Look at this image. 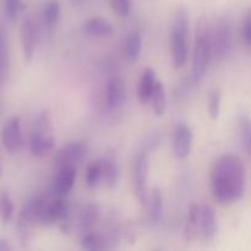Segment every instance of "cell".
<instances>
[{
    "mask_svg": "<svg viewBox=\"0 0 251 251\" xmlns=\"http://www.w3.org/2000/svg\"><path fill=\"white\" fill-rule=\"evenodd\" d=\"M189 36H190L189 11L185 6H180L176 10L171 31L172 61L176 69L184 68L188 61L189 48H190Z\"/></svg>",
    "mask_w": 251,
    "mask_h": 251,
    "instance_id": "2",
    "label": "cell"
},
{
    "mask_svg": "<svg viewBox=\"0 0 251 251\" xmlns=\"http://www.w3.org/2000/svg\"><path fill=\"white\" fill-rule=\"evenodd\" d=\"M102 180V164L100 159L91 162L86 169L85 181L88 188H95L100 181Z\"/></svg>",
    "mask_w": 251,
    "mask_h": 251,
    "instance_id": "29",
    "label": "cell"
},
{
    "mask_svg": "<svg viewBox=\"0 0 251 251\" xmlns=\"http://www.w3.org/2000/svg\"><path fill=\"white\" fill-rule=\"evenodd\" d=\"M54 126L49 110L43 109L38 113L34 120L31 132L29 149L33 156L44 157L50 153L54 149Z\"/></svg>",
    "mask_w": 251,
    "mask_h": 251,
    "instance_id": "4",
    "label": "cell"
},
{
    "mask_svg": "<svg viewBox=\"0 0 251 251\" xmlns=\"http://www.w3.org/2000/svg\"><path fill=\"white\" fill-rule=\"evenodd\" d=\"M15 215V205L9 193L0 190V220L4 225H9Z\"/></svg>",
    "mask_w": 251,
    "mask_h": 251,
    "instance_id": "27",
    "label": "cell"
},
{
    "mask_svg": "<svg viewBox=\"0 0 251 251\" xmlns=\"http://www.w3.org/2000/svg\"><path fill=\"white\" fill-rule=\"evenodd\" d=\"M243 38H244L245 43L251 47V10L248 12L244 20V25H243Z\"/></svg>",
    "mask_w": 251,
    "mask_h": 251,
    "instance_id": "33",
    "label": "cell"
},
{
    "mask_svg": "<svg viewBox=\"0 0 251 251\" xmlns=\"http://www.w3.org/2000/svg\"><path fill=\"white\" fill-rule=\"evenodd\" d=\"M61 7L59 0H48L43 6V22L47 27H53L60 19Z\"/></svg>",
    "mask_w": 251,
    "mask_h": 251,
    "instance_id": "25",
    "label": "cell"
},
{
    "mask_svg": "<svg viewBox=\"0 0 251 251\" xmlns=\"http://www.w3.org/2000/svg\"><path fill=\"white\" fill-rule=\"evenodd\" d=\"M34 225H37L36 218H34L33 213H32L29 205L26 202L24 207H22L21 212H20L16 223V235L19 238L20 243L24 247L31 242L32 235H33Z\"/></svg>",
    "mask_w": 251,
    "mask_h": 251,
    "instance_id": "13",
    "label": "cell"
},
{
    "mask_svg": "<svg viewBox=\"0 0 251 251\" xmlns=\"http://www.w3.org/2000/svg\"><path fill=\"white\" fill-rule=\"evenodd\" d=\"M158 144V139L152 136L147 140V144L137 153L134 164V191L136 198L142 205H147L149 199V176H150V152Z\"/></svg>",
    "mask_w": 251,
    "mask_h": 251,
    "instance_id": "5",
    "label": "cell"
},
{
    "mask_svg": "<svg viewBox=\"0 0 251 251\" xmlns=\"http://www.w3.org/2000/svg\"><path fill=\"white\" fill-rule=\"evenodd\" d=\"M126 96V90L123 78L119 75H112L108 78L105 90V103L109 109H117L122 107Z\"/></svg>",
    "mask_w": 251,
    "mask_h": 251,
    "instance_id": "14",
    "label": "cell"
},
{
    "mask_svg": "<svg viewBox=\"0 0 251 251\" xmlns=\"http://www.w3.org/2000/svg\"><path fill=\"white\" fill-rule=\"evenodd\" d=\"M193 131L186 124L176 126L173 139V152L178 159L188 158L193 149Z\"/></svg>",
    "mask_w": 251,
    "mask_h": 251,
    "instance_id": "11",
    "label": "cell"
},
{
    "mask_svg": "<svg viewBox=\"0 0 251 251\" xmlns=\"http://www.w3.org/2000/svg\"><path fill=\"white\" fill-rule=\"evenodd\" d=\"M199 218H200V205L195 202H191L189 205L188 217H186L185 223V238L190 240L195 239L196 235L199 234Z\"/></svg>",
    "mask_w": 251,
    "mask_h": 251,
    "instance_id": "21",
    "label": "cell"
},
{
    "mask_svg": "<svg viewBox=\"0 0 251 251\" xmlns=\"http://www.w3.org/2000/svg\"><path fill=\"white\" fill-rule=\"evenodd\" d=\"M4 9L10 21H16L24 12L25 4L22 0H4Z\"/></svg>",
    "mask_w": 251,
    "mask_h": 251,
    "instance_id": "31",
    "label": "cell"
},
{
    "mask_svg": "<svg viewBox=\"0 0 251 251\" xmlns=\"http://www.w3.org/2000/svg\"><path fill=\"white\" fill-rule=\"evenodd\" d=\"M11 249L12 247L6 239H0V251H9Z\"/></svg>",
    "mask_w": 251,
    "mask_h": 251,
    "instance_id": "34",
    "label": "cell"
},
{
    "mask_svg": "<svg viewBox=\"0 0 251 251\" xmlns=\"http://www.w3.org/2000/svg\"><path fill=\"white\" fill-rule=\"evenodd\" d=\"M147 205H149V215L153 223H159L163 216V195L159 188L152 189L149 194L147 199Z\"/></svg>",
    "mask_w": 251,
    "mask_h": 251,
    "instance_id": "19",
    "label": "cell"
},
{
    "mask_svg": "<svg viewBox=\"0 0 251 251\" xmlns=\"http://www.w3.org/2000/svg\"><path fill=\"white\" fill-rule=\"evenodd\" d=\"M81 247L85 250H105L108 249L107 240L104 237H102L98 233H93L92 230L88 233H85L81 239Z\"/></svg>",
    "mask_w": 251,
    "mask_h": 251,
    "instance_id": "26",
    "label": "cell"
},
{
    "mask_svg": "<svg viewBox=\"0 0 251 251\" xmlns=\"http://www.w3.org/2000/svg\"><path fill=\"white\" fill-rule=\"evenodd\" d=\"M156 81V73H154L153 69L146 68L142 71L139 88H137V98H139V102L141 104H147L150 102Z\"/></svg>",
    "mask_w": 251,
    "mask_h": 251,
    "instance_id": "17",
    "label": "cell"
},
{
    "mask_svg": "<svg viewBox=\"0 0 251 251\" xmlns=\"http://www.w3.org/2000/svg\"><path fill=\"white\" fill-rule=\"evenodd\" d=\"M77 171L74 166H65L58 168L55 176L53 179L50 193L58 198H65L75 185Z\"/></svg>",
    "mask_w": 251,
    "mask_h": 251,
    "instance_id": "10",
    "label": "cell"
},
{
    "mask_svg": "<svg viewBox=\"0 0 251 251\" xmlns=\"http://www.w3.org/2000/svg\"><path fill=\"white\" fill-rule=\"evenodd\" d=\"M0 176H1V166H0Z\"/></svg>",
    "mask_w": 251,
    "mask_h": 251,
    "instance_id": "36",
    "label": "cell"
},
{
    "mask_svg": "<svg viewBox=\"0 0 251 251\" xmlns=\"http://www.w3.org/2000/svg\"><path fill=\"white\" fill-rule=\"evenodd\" d=\"M150 102L152 103V109H153L154 114L158 115V117L164 114L167 108V97L166 91H164V87L161 81H156V83H154Z\"/></svg>",
    "mask_w": 251,
    "mask_h": 251,
    "instance_id": "24",
    "label": "cell"
},
{
    "mask_svg": "<svg viewBox=\"0 0 251 251\" xmlns=\"http://www.w3.org/2000/svg\"><path fill=\"white\" fill-rule=\"evenodd\" d=\"M239 131L245 153L251 159V118L249 115L242 114L239 117Z\"/></svg>",
    "mask_w": 251,
    "mask_h": 251,
    "instance_id": "28",
    "label": "cell"
},
{
    "mask_svg": "<svg viewBox=\"0 0 251 251\" xmlns=\"http://www.w3.org/2000/svg\"><path fill=\"white\" fill-rule=\"evenodd\" d=\"M9 42L5 29L0 25V85H4L9 77Z\"/></svg>",
    "mask_w": 251,
    "mask_h": 251,
    "instance_id": "20",
    "label": "cell"
},
{
    "mask_svg": "<svg viewBox=\"0 0 251 251\" xmlns=\"http://www.w3.org/2000/svg\"><path fill=\"white\" fill-rule=\"evenodd\" d=\"M212 61L210 42V25L205 17H201L196 24L195 44H194L193 61H191V80L200 82L207 73Z\"/></svg>",
    "mask_w": 251,
    "mask_h": 251,
    "instance_id": "3",
    "label": "cell"
},
{
    "mask_svg": "<svg viewBox=\"0 0 251 251\" xmlns=\"http://www.w3.org/2000/svg\"><path fill=\"white\" fill-rule=\"evenodd\" d=\"M221 104H222V92L220 88H212L208 95V115L212 120H217L221 113Z\"/></svg>",
    "mask_w": 251,
    "mask_h": 251,
    "instance_id": "30",
    "label": "cell"
},
{
    "mask_svg": "<svg viewBox=\"0 0 251 251\" xmlns=\"http://www.w3.org/2000/svg\"><path fill=\"white\" fill-rule=\"evenodd\" d=\"M218 230L217 215L213 207L207 203L200 206V218H199V234L205 240H211L216 237Z\"/></svg>",
    "mask_w": 251,
    "mask_h": 251,
    "instance_id": "12",
    "label": "cell"
},
{
    "mask_svg": "<svg viewBox=\"0 0 251 251\" xmlns=\"http://www.w3.org/2000/svg\"><path fill=\"white\" fill-rule=\"evenodd\" d=\"M100 217V207L96 203H90L83 208L82 213L80 216V229L81 232L85 233L91 232L95 227L96 222Z\"/></svg>",
    "mask_w": 251,
    "mask_h": 251,
    "instance_id": "23",
    "label": "cell"
},
{
    "mask_svg": "<svg viewBox=\"0 0 251 251\" xmlns=\"http://www.w3.org/2000/svg\"><path fill=\"white\" fill-rule=\"evenodd\" d=\"M100 164H102V179L104 180L105 185L109 189L115 188L120 176L117 161L113 157H104L100 158Z\"/></svg>",
    "mask_w": 251,
    "mask_h": 251,
    "instance_id": "18",
    "label": "cell"
},
{
    "mask_svg": "<svg viewBox=\"0 0 251 251\" xmlns=\"http://www.w3.org/2000/svg\"><path fill=\"white\" fill-rule=\"evenodd\" d=\"M211 190L218 202L229 205L244 195L247 172L242 158L227 153L221 156L211 169Z\"/></svg>",
    "mask_w": 251,
    "mask_h": 251,
    "instance_id": "1",
    "label": "cell"
},
{
    "mask_svg": "<svg viewBox=\"0 0 251 251\" xmlns=\"http://www.w3.org/2000/svg\"><path fill=\"white\" fill-rule=\"evenodd\" d=\"M142 49V39L139 32H131L125 41V58L130 63H136L140 58Z\"/></svg>",
    "mask_w": 251,
    "mask_h": 251,
    "instance_id": "22",
    "label": "cell"
},
{
    "mask_svg": "<svg viewBox=\"0 0 251 251\" xmlns=\"http://www.w3.org/2000/svg\"><path fill=\"white\" fill-rule=\"evenodd\" d=\"M210 42L212 59L227 56L232 49V28L229 22L220 20L215 25V28L210 27Z\"/></svg>",
    "mask_w": 251,
    "mask_h": 251,
    "instance_id": "7",
    "label": "cell"
},
{
    "mask_svg": "<svg viewBox=\"0 0 251 251\" xmlns=\"http://www.w3.org/2000/svg\"><path fill=\"white\" fill-rule=\"evenodd\" d=\"M69 215V205L64 198L49 194L43 206L37 215V223L44 227H50L56 223H64Z\"/></svg>",
    "mask_w": 251,
    "mask_h": 251,
    "instance_id": "6",
    "label": "cell"
},
{
    "mask_svg": "<svg viewBox=\"0 0 251 251\" xmlns=\"http://www.w3.org/2000/svg\"><path fill=\"white\" fill-rule=\"evenodd\" d=\"M37 33L33 20L29 16H25L21 22V43L24 56L27 61L32 60L36 53Z\"/></svg>",
    "mask_w": 251,
    "mask_h": 251,
    "instance_id": "15",
    "label": "cell"
},
{
    "mask_svg": "<svg viewBox=\"0 0 251 251\" xmlns=\"http://www.w3.org/2000/svg\"><path fill=\"white\" fill-rule=\"evenodd\" d=\"M87 153V147L82 142H69L61 147L55 154L54 163L58 168L65 166H74L80 163Z\"/></svg>",
    "mask_w": 251,
    "mask_h": 251,
    "instance_id": "9",
    "label": "cell"
},
{
    "mask_svg": "<svg viewBox=\"0 0 251 251\" xmlns=\"http://www.w3.org/2000/svg\"><path fill=\"white\" fill-rule=\"evenodd\" d=\"M1 141L4 149L10 154H15L20 151L22 146L21 118L15 115L5 122L1 130Z\"/></svg>",
    "mask_w": 251,
    "mask_h": 251,
    "instance_id": "8",
    "label": "cell"
},
{
    "mask_svg": "<svg viewBox=\"0 0 251 251\" xmlns=\"http://www.w3.org/2000/svg\"><path fill=\"white\" fill-rule=\"evenodd\" d=\"M83 32L93 38H107L114 32L112 24L102 17H92L83 25Z\"/></svg>",
    "mask_w": 251,
    "mask_h": 251,
    "instance_id": "16",
    "label": "cell"
},
{
    "mask_svg": "<svg viewBox=\"0 0 251 251\" xmlns=\"http://www.w3.org/2000/svg\"><path fill=\"white\" fill-rule=\"evenodd\" d=\"M110 6L114 14L120 17L129 16L131 10V2L130 0H110Z\"/></svg>",
    "mask_w": 251,
    "mask_h": 251,
    "instance_id": "32",
    "label": "cell"
},
{
    "mask_svg": "<svg viewBox=\"0 0 251 251\" xmlns=\"http://www.w3.org/2000/svg\"><path fill=\"white\" fill-rule=\"evenodd\" d=\"M71 2H73L74 5H78L80 2H82V0H71Z\"/></svg>",
    "mask_w": 251,
    "mask_h": 251,
    "instance_id": "35",
    "label": "cell"
}]
</instances>
